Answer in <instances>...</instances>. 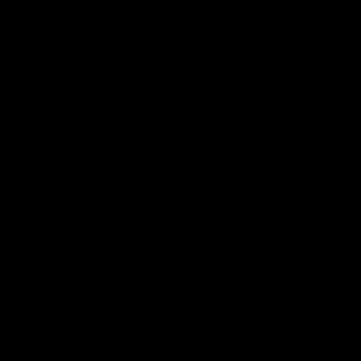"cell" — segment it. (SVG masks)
Masks as SVG:
<instances>
[]
</instances>
